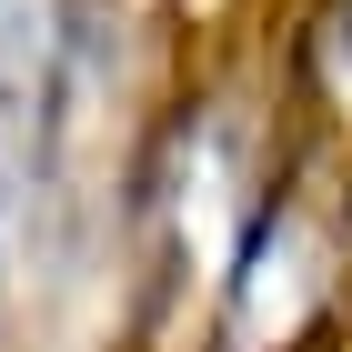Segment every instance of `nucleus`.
Instances as JSON below:
<instances>
[{
	"label": "nucleus",
	"instance_id": "f257e3e1",
	"mask_svg": "<svg viewBox=\"0 0 352 352\" xmlns=\"http://www.w3.org/2000/svg\"><path fill=\"white\" fill-rule=\"evenodd\" d=\"M60 60H51V30L30 0H0V232L30 212V182L60 141Z\"/></svg>",
	"mask_w": 352,
	"mask_h": 352
}]
</instances>
